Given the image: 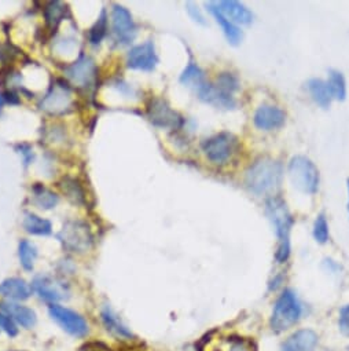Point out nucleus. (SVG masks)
Masks as SVG:
<instances>
[{
  "instance_id": "f8f14e48",
  "label": "nucleus",
  "mask_w": 349,
  "mask_h": 351,
  "mask_svg": "<svg viewBox=\"0 0 349 351\" xmlns=\"http://www.w3.org/2000/svg\"><path fill=\"white\" fill-rule=\"evenodd\" d=\"M112 32L118 46L131 45L138 34V27L128 9L120 5L112 8Z\"/></svg>"
},
{
  "instance_id": "c756f323",
  "label": "nucleus",
  "mask_w": 349,
  "mask_h": 351,
  "mask_svg": "<svg viewBox=\"0 0 349 351\" xmlns=\"http://www.w3.org/2000/svg\"><path fill=\"white\" fill-rule=\"evenodd\" d=\"M64 191V193L66 195V197L75 203V204H84V191L81 188V185L73 180V178H64L61 185H60Z\"/></svg>"
},
{
  "instance_id": "bb28decb",
  "label": "nucleus",
  "mask_w": 349,
  "mask_h": 351,
  "mask_svg": "<svg viewBox=\"0 0 349 351\" xmlns=\"http://www.w3.org/2000/svg\"><path fill=\"white\" fill-rule=\"evenodd\" d=\"M38 247L29 240H21L18 244V258L24 270L32 271L38 259Z\"/></svg>"
},
{
  "instance_id": "0eeeda50",
  "label": "nucleus",
  "mask_w": 349,
  "mask_h": 351,
  "mask_svg": "<svg viewBox=\"0 0 349 351\" xmlns=\"http://www.w3.org/2000/svg\"><path fill=\"white\" fill-rule=\"evenodd\" d=\"M40 109L53 116L70 113L73 109V94L69 84L64 80H55L40 101Z\"/></svg>"
},
{
  "instance_id": "dca6fc26",
  "label": "nucleus",
  "mask_w": 349,
  "mask_h": 351,
  "mask_svg": "<svg viewBox=\"0 0 349 351\" xmlns=\"http://www.w3.org/2000/svg\"><path fill=\"white\" fill-rule=\"evenodd\" d=\"M0 311L9 315L17 325L25 329L34 328L38 322L36 313L31 307L20 304L17 302H9V300L0 302Z\"/></svg>"
},
{
  "instance_id": "a878e982",
  "label": "nucleus",
  "mask_w": 349,
  "mask_h": 351,
  "mask_svg": "<svg viewBox=\"0 0 349 351\" xmlns=\"http://www.w3.org/2000/svg\"><path fill=\"white\" fill-rule=\"evenodd\" d=\"M68 13V8L65 5H62L61 2H49L46 3L44 9H43V16H44V21L46 25L50 29L57 28L61 21L66 17Z\"/></svg>"
},
{
  "instance_id": "9d476101",
  "label": "nucleus",
  "mask_w": 349,
  "mask_h": 351,
  "mask_svg": "<svg viewBox=\"0 0 349 351\" xmlns=\"http://www.w3.org/2000/svg\"><path fill=\"white\" fill-rule=\"evenodd\" d=\"M49 314L68 335L73 337H84L88 335V324L77 311L61 304H50Z\"/></svg>"
},
{
  "instance_id": "f3484780",
  "label": "nucleus",
  "mask_w": 349,
  "mask_h": 351,
  "mask_svg": "<svg viewBox=\"0 0 349 351\" xmlns=\"http://www.w3.org/2000/svg\"><path fill=\"white\" fill-rule=\"evenodd\" d=\"M205 6H207V10L212 14V17L216 20V23L220 25V28H222V31H223L226 39L229 40V43L233 45V46H238V45L242 42V39H244V32H242V29H241L237 24H234L231 20H229V19L220 12L218 3L209 2V3H207Z\"/></svg>"
},
{
  "instance_id": "f03ea898",
  "label": "nucleus",
  "mask_w": 349,
  "mask_h": 351,
  "mask_svg": "<svg viewBox=\"0 0 349 351\" xmlns=\"http://www.w3.org/2000/svg\"><path fill=\"white\" fill-rule=\"evenodd\" d=\"M266 214L271 221L275 234L278 237V247L275 251V261L278 263L287 262L290 256V230L294 219L286 204L279 196H270L266 200Z\"/></svg>"
},
{
  "instance_id": "2eb2a0df",
  "label": "nucleus",
  "mask_w": 349,
  "mask_h": 351,
  "mask_svg": "<svg viewBox=\"0 0 349 351\" xmlns=\"http://www.w3.org/2000/svg\"><path fill=\"white\" fill-rule=\"evenodd\" d=\"M196 93L201 101L211 104L214 106H218V108L234 109L238 105V102L233 94L226 93L224 90H222L220 87H218L215 83H211V82H207Z\"/></svg>"
},
{
  "instance_id": "473e14b6",
  "label": "nucleus",
  "mask_w": 349,
  "mask_h": 351,
  "mask_svg": "<svg viewBox=\"0 0 349 351\" xmlns=\"http://www.w3.org/2000/svg\"><path fill=\"white\" fill-rule=\"evenodd\" d=\"M0 329L10 337H16L18 335V325L2 311H0Z\"/></svg>"
},
{
  "instance_id": "423d86ee",
  "label": "nucleus",
  "mask_w": 349,
  "mask_h": 351,
  "mask_svg": "<svg viewBox=\"0 0 349 351\" xmlns=\"http://www.w3.org/2000/svg\"><path fill=\"white\" fill-rule=\"evenodd\" d=\"M57 239L65 251L75 254H83L92 245L91 229L83 221H68L57 234Z\"/></svg>"
},
{
  "instance_id": "c9c22d12",
  "label": "nucleus",
  "mask_w": 349,
  "mask_h": 351,
  "mask_svg": "<svg viewBox=\"0 0 349 351\" xmlns=\"http://www.w3.org/2000/svg\"><path fill=\"white\" fill-rule=\"evenodd\" d=\"M17 149L20 150L18 153H20V154H23L24 164H25V165H29V164L32 162L34 157H35L32 147H31L29 145H18V147H17Z\"/></svg>"
},
{
  "instance_id": "1a4fd4ad",
  "label": "nucleus",
  "mask_w": 349,
  "mask_h": 351,
  "mask_svg": "<svg viewBox=\"0 0 349 351\" xmlns=\"http://www.w3.org/2000/svg\"><path fill=\"white\" fill-rule=\"evenodd\" d=\"M64 73L66 79L77 88H91L98 77V68L95 61L88 56H80L75 62L65 66Z\"/></svg>"
},
{
  "instance_id": "f704fd0d",
  "label": "nucleus",
  "mask_w": 349,
  "mask_h": 351,
  "mask_svg": "<svg viewBox=\"0 0 349 351\" xmlns=\"http://www.w3.org/2000/svg\"><path fill=\"white\" fill-rule=\"evenodd\" d=\"M338 326L341 332L346 336H349V304H345L339 310V317H338Z\"/></svg>"
},
{
  "instance_id": "39448f33",
  "label": "nucleus",
  "mask_w": 349,
  "mask_h": 351,
  "mask_svg": "<svg viewBox=\"0 0 349 351\" xmlns=\"http://www.w3.org/2000/svg\"><path fill=\"white\" fill-rule=\"evenodd\" d=\"M201 147L209 161L222 165L229 162L238 153L240 141L234 134L223 131L204 139Z\"/></svg>"
},
{
  "instance_id": "ddd939ff",
  "label": "nucleus",
  "mask_w": 349,
  "mask_h": 351,
  "mask_svg": "<svg viewBox=\"0 0 349 351\" xmlns=\"http://www.w3.org/2000/svg\"><path fill=\"white\" fill-rule=\"evenodd\" d=\"M158 65V56L151 40L133 46L127 54V66L132 71L153 72Z\"/></svg>"
},
{
  "instance_id": "9b49d317",
  "label": "nucleus",
  "mask_w": 349,
  "mask_h": 351,
  "mask_svg": "<svg viewBox=\"0 0 349 351\" xmlns=\"http://www.w3.org/2000/svg\"><path fill=\"white\" fill-rule=\"evenodd\" d=\"M31 288L39 295L40 299L50 302L51 304H57V302L66 300L70 296L69 285L64 280L49 274L36 276Z\"/></svg>"
},
{
  "instance_id": "4468645a",
  "label": "nucleus",
  "mask_w": 349,
  "mask_h": 351,
  "mask_svg": "<svg viewBox=\"0 0 349 351\" xmlns=\"http://www.w3.org/2000/svg\"><path fill=\"white\" fill-rule=\"evenodd\" d=\"M286 123V113L275 105H260L253 114V124L261 131H272L281 128Z\"/></svg>"
},
{
  "instance_id": "412c9836",
  "label": "nucleus",
  "mask_w": 349,
  "mask_h": 351,
  "mask_svg": "<svg viewBox=\"0 0 349 351\" xmlns=\"http://www.w3.org/2000/svg\"><path fill=\"white\" fill-rule=\"evenodd\" d=\"M32 288L23 278H8L0 284V296L9 302H23L31 298Z\"/></svg>"
},
{
  "instance_id": "aec40b11",
  "label": "nucleus",
  "mask_w": 349,
  "mask_h": 351,
  "mask_svg": "<svg viewBox=\"0 0 349 351\" xmlns=\"http://www.w3.org/2000/svg\"><path fill=\"white\" fill-rule=\"evenodd\" d=\"M218 6L220 12L237 25H249L255 19L252 10L248 9L244 3L237 2V0H222Z\"/></svg>"
},
{
  "instance_id": "4c0bfd02",
  "label": "nucleus",
  "mask_w": 349,
  "mask_h": 351,
  "mask_svg": "<svg viewBox=\"0 0 349 351\" xmlns=\"http://www.w3.org/2000/svg\"><path fill=\"white\" fill-rule=\"evenodd\" d=\"M346 191H348V203H346V210H348V215H349V178L346 180Z\"/></svg>"
},
{
  "instance_id": "6e6552de",
  "label": "nucleus",
  "mask_w": 349,
  "mask_h": 351,
  "mask_svg": "<svg viewBox=\"0 0 349 351\" xmlns=\"http://www.w3.org/2000/svg\"><path fill=\"white\" fill-rule=\"evenodd\" d=\"M146 113L150 123L158 128L179 130L185 124V119L162 98H151L146 106Z\"/></svg>"
},
{
  "instance_id": "7ed1b4c3",
  "label": "nucleus",
  "mask_w": 349,
  "mask_h": 351,
  "mask_svg": "<svg viewBox=\"0 0 349 351\" xmlns=\"http://www.w3.org/2000/svg\"><path fill=\"white\" fill-rule=\"evenodd\" d=\"M289 178L293 186L305 195H315L319 189L320 173L315 162L305 156H294L287 165Z\"/></svg>"
},
{
  "instance_id": "6ab92c4d",
  "label": "nucleus",
  "mask_w": 349,
  "mask_h": 351,
  "mask_svg": "<svg viewBox=\"0 0 349 351\" xmlns=\"http://www.w3.org/2000/svg\"><path fill=\"white\" fill-rule=\"evenodd\" d=\"M101 319L105 326V329L114 337L129 340L133 337V333L131 329L122 322V319L116 314V311L110 306H105L101 310Z\"/></svg>"
},
{
  "instance_id": "f257e3e1",
  "label": "nucleus",
  "mask_w": 349,
  "mask_h": 351,
  "mask_svg": "<svg viewBox=\"0 0 349 351\" xmlns=\"http://www.w3.org/2000/svg\"><path fill=\"white\" fill-rule=\"evenodd\" d=\"M282 180L283 165L272 157H259L245 171V186L257 196L272 195Z\"/></svg>"
},
{
  "instance_id": "a211bd4d",
  "label": "nucleus",
  "mask_w": 349,
  "mask_h": 351,
  "mask_svg": "<svg viewBox=\"0 0 349 351\" xmlns=\"http://www.w3.org/2000/svg\"><path fill=\"white\" fill-rule=\"evenodd\" d=\"M318 335L311 329H300L290 335L281 346V351H315Z\"/></svg>"
},
{
  "instance_id": "393cba45",
  "label": "nucleus",
  "mask_w": 349,
  "mask_h": 351,
  "mask_svg": "<svg viewBox=\"0 0 349 351\" xmlns=\"http://www.w3.org/2000/svg\"><path fill=\"white\" fill-rule=\"evenodd\" d=\"M32 193H34V203L40 208V210H53L57 207L60 197L58 195H55L54 192H51L50 189L44 188L40 184H35L32 188Z\"/></svg>"
},
{
  "instance_id": "20e7f679",
  "label": "nucleus",
  "mask_w": 349,
  "mask_h": 351,
  "mask_svg": "<svg viewBox=\"0 0 349 351\" xmlns=\"http://www.w3.org/2000/svg\"><path fill=\"white\" fill-rule=\"evenodd\" d=\"M302 315V306L297 298V295L292 289H285L274 304V310L271 314L270 325L271 329L276 333H281L294 324Z\"/></svg>"
},
{
  "instance_id": "7c9ffc66",
  "label": "nucleus",
  "mask_w": 349,
  "mask_h": 351,
  "mask_svg": "<svg viewBox=\"0 0 349 351\" xmlns=\"http://www.w3.org/2000/svg\"><path fill=\"white\" fill-rule=\"evenodd\" d=\"M313 239L319 244H326L330 239V230H328V223L326 219L324 214H319L313 222V229H312Z\"/></svg>"
},
{
  "instance_id": "2f4dec72",
  "label": "nucleus",
  "mask_w": 349,
  "mask_h": 351,
  "mask_svg": "<svg viewBox=\"0 0 349 351\" xmlns=\"http://www.w3.org/2000/svg\"><path fill=\"white\" fill-rule=\"evenodd\" d=\"M215 84L218 87H220L222 90H224L226 93L233 94V95L235 91L240 90V79L237 77V75H234L231 72H222L218 76Z\"/></svg>"
},
{
  "instance_id": "72a5a7b5",
  "label": "nucleus",
  "mask_w": 349,
  "mask_h": 351,
  "mask_svg": "<svg viewBox=\"0 0 349 351\" xmlns=\"http://www.w3.org/2000/svg\"><path fill=\"white\" fill-rule=\"evenodd\" d=\"M186 10H188L189 16L192 17V20H193L194 23H197V24H200V25H204V27L208 24L207 20H205V17H204V14L201 13V10L198 9L197 5L189 2V3H186Z\"/></svg>"
},
{
  "instance_id": "c85d7f7f",
  "label": "nucleus",
  "mask_w": 349,
  "mask_h": 351,
  "mask_svg": "<svg viewBox=\"0 0 349 351\" xmlns=\"http://www.w3.org/2000/svg\"><path fill=\"white\" fill-rule=\"evenodd\" d=\"M107 20L109 19H107L106 10H102L101 16L96 20V23L88 31V42H90V45L98 46L106 38V35H107Z\"/></svg>"
},
{
  "instance_id": "58836bf2",
  "label": "nucleus",
  "mask_w": 349,
  "mask_h": 351,
  "mask_svg": "<svg viewBox=\"0 0 349 351\" xmlns=\"http://www.w3.org/2000/svg\"><path fill=\"white\" fill-rule=\"evenodd\" d=\"M0 332H2V329H0Z\"/></svg>"
},
{
  "instance_id": "4be33fe9",
  "label": "nucleus",
  "mask_w": 349,
  "mask_h": 351,
  "mask_svg": "<svg viewBox=\"0 0 349 351\" xmlns=\"http://www.w3.org/2000/svg\"><path fill=\"white\" fill-rule=\"evenodd\" d=\"M307 90L315 104H318L319 106H322L324 109L330 106V104L333 101V95L330 93V88H328V84L326 80L316 79V77L309 79L307 82Z\"/></svg>"
},
{
  "instance_id": "e433bc0d",
  "label": "nucleus",
  "mask_w": 349,
  "mask_h": 351,
  "mask_svg": "<svg viewBox=\"0 0 349 351\" xmlns=\"http://www.w3.org/2000/svg\"><path fill=\"white\" fill-rule=\"evenodd\" d=\"M79 351H112V348H110V347H107L105 343L94 341V343L84 344L83 347H80V348H79Z\"/></svg>"
},
{
  "instance_id": "cd10ccee",
  "label": "nucleus",
  "mask_w": 349,
  "mask_h": 351,
  "mask_svg": "<svg viewBox=\"0 0 349 351\" xmlns=\"http://www.w3.org/2000/svg\"><path fill=\"white\" fill-rule=\"evenodd\" d=\"M333 95V99L344 101L346 98V80L344 75L337 69L328 71V79L326 80Z\"/></svg>"
},
{
  "instance_id": "b1692460",
  "label": "nucleus",
  "mask_w": 349,
  "mask_h": 351,
  "mask_svg": "<svg viewBox=\"0 0 349 351\" xmlns=\"http://www.w3.org/2000/svg\"><path fill=\"white\" fill-rule=\"evenodd\" d=\"M23 226L25 232L32 236H50L53 233L51 222L36 214H27Z\"/></svg>"
},
{
  "instance_id": "5701e85b",
  "label": "nucleus",
  "mask_w": 349,
  "mask_h": 351,
  "mask_svg": "<svg viewBox=\"0 0 349 351\" xmlns=\"http://www.w3.org/2000/svg\"><path fill=\"white\" fill-rule=\"evenodd\" d=\"M179 82L183 84V86H188V87H192L194 88L196 91L198 88H201L205 83H207V77H205V72L200 68V65L197 62H193L190 61L189 65L185 68V71L182 72L181 77H179Z\"/></svg>"
}]
</instances>
